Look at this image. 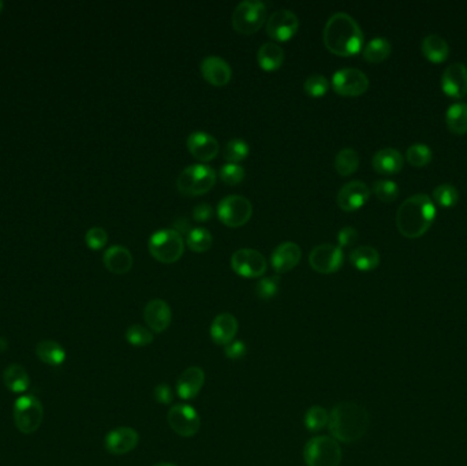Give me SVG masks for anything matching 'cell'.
<instances>
[{
    "label": "cell",
    "mask_w": 467,
    "mask_h": 466,
    "mask_svg": "<svg viewBox=\"0 0 467 466\" xmlns=\"http://www.w3.org/2000/svg\"><path fill=\"white\" fill-rule=\"evenodd\" d=\"M324 44L337 57H353L362 50L364 33L351 15L336 13L326 24Z\"/></svg>",
    "instance_id": "1"
},
{
    "label": "cell",
    "mask_w": 467,
    "mask_h": 466,
    "mask_svg": "<svg viewBox=\"0 0 467 466\" xmlns=\"http://www.w3.org/2000/svg\"><path fill=\"white\" fill-rule=\"evenodd\" d=\"M370 416L367 409L353 400H344L335 406L330 413V433L335 440L354 443L367 433Z\"/></svg>",
    "instance_id": "2"
},
{
    "label": "cell",
    "mask_w": 467,
    "mask_h": 466,
    "mask_svg": "<svg viewBox=\"0 0 467 466\" xmlns=\"http://www.w3.org/2000/svg\"><path fill=\"white\" fill-rule=\"evenodd\" d=\"M434 218V200L427 195H415L401 202L397 212V226L404 236L418 238L431 229Z\"/></svg>",
    "instance_id": "3"
},
{
    "label": "cell",
    "mask_w": 467,
    "mask_h": 466,
    "mask_svg": "<svg viewBox=\"0 0 467 466\" xmlns=\"http://www.w3.org/2000/svg\"><path fill=\"white\" fill-rule=\"evenodd\" d=\"M148 246L151 255L163 264L178 262L185 250L182 234L171 229H162L152 234Z\"/></svg>",
    "instance_id": "4"
},
{
    "label": "cell",
    "mask_w": 467,
    "mask_h": 466,
    "mask_svg": "<svg viewBox=\"0 0 467 466\" xmlns=\"http://www.w3.org/2000/svg\"><path fill=\"white\" fill-rule=\"evenodd\" d=\"M303 458L307 466H339L342 463V449L334 437L316 436L306 443Z\"/></svg>",
    "instance_id": "5"
},
{
    "label": "cell",
    "mask_w": 467,
    "mask_h": 466,
    "mask_svg": "<svg viewBox=\"0 0 467 466\" xmlns=\"http://www.w3.org/2000/svg\"><path fill=\"white\" fill-rule=\"evenodd\" d=\"M216 182V172L212 167L193 165L186 167L176 179L178 190L185 196H200L209 192Z\"/></svg>",
    "instance_id": "6"
},
{
    "label": "cell",
    "mask_w": 467,
    "mask_h": 466,
    "mask_svg": "<svg viewBox=\"0 0 467 466\" xmlns=\"http://www.w3.org/2000/svg\"><path fill=\"white\" fill-rule=\"evenodd\" d=\"M267 7L260 0L240 1L234 10L233 28L240 34H253L266 24Z\"/></svg>",
    "instance_id": "7"
},
{
    "label": "cell",
    "mask_w": 467,
    "mask_h": 466,
    "mask_svg": "<svg viewBox=\"0 0 467 466\" xmlns=\"http://www.w3.org/2000/svg\"><path fill=\"white\" fill-rule=\"evenodd\" d=\"M44 417L43 403L34 396L20 397L14 403V421L22 433H34L41 426Z\"/></svg>",
    "instance_id": "8"
},
{
    "label": "cell",
    "mask_w": 467,
    "mask_h": 466,
    "mask_svg": "<svg viewBox=\"0 0 467 466\" xmlns=\"http://www.w3.org/2000/svg\"><path fill=\"white\" fill-rule=\"evenodd\" d=\"M253 215L252 202L243 196H227L217 205V216L229 227H240L246 225Z\"/></svg>",
    "instance_id": "9"
},
{
    "label": "cell",
    "mask_w": 467,
    "mask_h": 466,
    "mask_svg": "<svg viewBox=\"0 0 467 466\" xmlns=\"http://www.w3.org/2000/svg\"><path fill=\"white\" fill-rule=\"evenodd\" d=\"M332 88L340 96H361L369 88V78L364 71L358 68H340L335 71Z\"/></svg>",
    "instance_id": "10"
},
{
    "label": "cell",
    "mask_w": 467,
    "mask_h": 466,
    "mask_svg": "<svg viewBox=\"0 0 467 466\" xmlns=\"http://www.w3.org/2000/svg\"><path fill=\"white\" fill-rule=\"evenodd\" d=\"M168 426L181 436L190 437L200 431L201 419L197 410L186 403L171 407L167 416Z\"/></svg>",
    "instance_id": "11"
},
{
    "label": "cell",
    "mask_w": 467,
    "mask_h": 466,
    "mask_svg": "<svg viewBox=\"0 0 467 466\" xmlns=\"http://www.w3.org/2000/svg\"><path fill=\"white\" fill-rule=\"evenodd\" d=\"M231 268L235 273L243 278H259L267 271L266 257L254 249H239L231 257Z\"/></svg>",
    "instance_id": "12"
},
{
    "label": "cell",
    "mask_w": 467,
    "mask_h": 466,
    "mask_svg": "<svg viewBox=\"0 0 467 466\" xmlns=\"http://www.w3.org/2000/svg\"><path fill=\"white\" fill-rule=\"evenodd\" d=\"M343 259L344 256L340 246L332 243H323L312 250L309 256V263L316 272L328 275L340 269Z\"/></svg>",
    "instance_id": "13"
},
{
    "label": "cell",
    "mask_w": 467,
    "mask_h": 466,
    "mask_svg": "<svg viewBox=\"0 0 467 466\" xmlns=\"http://www.w3.org/2000/svg\"><path fill=\"white\" fill-rule=\"evenodd\" d=\"M298 17L287 8L277 10L270 14L267 21V33L276 41H287L298 32Z\"/></svg>",
    "instance_id": "14"
},
{
    "label": "cell",
    "mask_w": 467,
    "mask_h": 466,
    "mask_svg": "<svg viewBox=\"0 0 467 466\" xmlns=\"http://www.w3.org/2000/svg\"><path fill=\"white\" fill-rule=\"evenodd\" d=\"M370 197V190L362 181H351L343 185L337 193V205L347 212L357 211L362 208Z\"/></svg>",
    "instance_id": "15"
},
{
    "label": "cell",
    "mask_w": 467,
    "mask_h": 466,
    "mask_svg": "<svg viewBox=\"0 0 467 466\" xmlns=\"http://www.w3.org/2000/svg\"><path fill=\"white\" fill-rule=\"evenodd\" d=\"M441 88L445 95L462 99L467 95V67L464 63H452L443 71Z\"/></svg>",
    "instance_id": "16"
},
{
    "label": "cell",
    "mask_w": 467,
    "mask_h": 466,
    "mask_svg": "<svg viewBox=\"0 0 467 466\" xmlns=\"http://www.w3.org/2000/svg\"><path fill=\"white\" fill-rule=\"evenodd\" d=\"M139 436L130 427H119L107 433L105 436V449L114 456H125L138 446Z\"/></svg>",
    "instance_id": "17"
},
{
    "label": "cell",
    "mask_w": 467,
    "mask_h": 466,
    "mask_svg": "<svg viewBox=\"0 0 467 466\" xmlns=\"http://www.w3.org/2000/svg\"><path fill=\"white\" fill-rule=\"evenodd\" d=\"M201 74L205 81L213 87H224L233 77L230 65L220 57H206L200 65Z\"/></svg>",
    "instance_id": "18"
},
{
    "label": "cell",
    "mask_w": 467,
    "mask_h": 466,
    "mask_svg": "<svg viewBox=\"0 0 467 466\" xmlns=\"http://www.w3.org/2000/svg\"><path fill=\"white\" fill-rule=\"evenodd\" d=\"M172 313L166 301H149L144 309V320L152 333H164L171 324Z\"/></svg>",
    "instance_id": "19"
},
{
    "label": "cell",
    "mask_w": 467,
    "mask_h": 466,
    "mask_svg": "<svg viewBox=\"0 0 467 466\" xmlns=\"http://www.w3.org/2000/svg\"><path fill=\"white\" fill-rule=\"evenodd\" d=\"M189 152L201 162H210L220 151L217 140L205 132H193L187 137Z\"/></svg>",
    "instance_id": "20"
},
{
    "label": "cell",
    "mask_w": 467,
    "mask_h": 466,
    "mask_svg": "<svg viewBox=\"0 0 467 466\" xmlns=\"http://www.w3.org/2000/svg\"><path fill=\"white\" fill-rule=\"evenodd\" d=\"M204 382L205 372L200 366H189L181 373L176 382V393L182 400H194L200 394L201 389L204 387Z\"/></svg>",
    "instance_id": "21"
},
{
    "label": "cell",
    "mask_w": 467,
    "mask_h": 466,
    "mask_svg": "<svg viewBox=\"0 0 467 466\" xmlns=\"http://www.w3.org/2000/svg\"><path fill=\"white\" fill-rule=\"evenodd\" d=\"M300 257L302 250L300 245H297L296 242H283L272 252L270 263L276 272L283 273L298 266Z\"/></svg>",
    "instance_id": "22"
},
{
    "label": "cell",
    "mask_w": 467,
    "mask_h": 466,
    "mask_svg": "<svg viewBox=\"0 0 467 466\" xmlns=\"http://www.w3.org/2000/svg\"><path fill=\"white\" fill-rule=\"evenodd\" d=\"M238 333V320L231 313L217 315L210 324V338L219 346H226Z\"/></svg>",
    "instance_id": "23"
},
{
    "label": "cell",
    "mask_w": 467,
    "mask_h": 466,
    "mask_svg": "<svg viewBox=\"0 0 467 466\" xmlns=\"http://www.w3.org/2000/svg\"><path fill=\"white\" fill-rule=\"evenodd\" d=\"M102 262L105 268L116 275L128 273L133 266V255L125 246L115 245L104 252Z\"/></svg>",
    "instance_id": "24"
},
{
    "label": "cell",
    "mask_w": 467,
    "mask_h": 466,
    "mask_svg": "<svg viewBox=\"0 0 467 466\" xmlns=\"http://www.w3.org/2000/svg\"><path fill=\"white\" fill-rule=\"evenodd\" d=\"M372 166L381 175L397 174L403 167V156L395 148H384L374 153Z\"/></svg>",
    "instance_id": "25"
},
{
    "label": "cell",
    "mask_w": 467,
    "mask_h": 466,
    "mask_svg": "<svg viewBox=\"0 0 467 466\" xmlns=\"http://www.w3.org/2000/svg\"><path fill=\"white\" fill-rule=\"evenodd\" d=\"M421 51L427 59L434 63L444 62L450 55L448 43L438 34H428L421 43Z\"/></svg>",
    "instance_id": "26"
},
{
    "label": "cell",
    "mask_w": 467,
    "mask_h": 466,
    "mask_svg": "<svg viewBox=\"0 0 467 466\" xmlns=\"http://www.w3.org/2000/svg\"><path fill=\"white\" fill-rule=\"evenodd\" d=\"M257 62L266 71H275L284 62V51L276 43H266L257 52Z\"/></svg>",
    "instance_id": "27"
},
{
    "label": "cell",
    "mask_w": 467,
    "mask_h": 466,
    "mask_svg": "<svg viewBox=\"0 0 467 466\" xmlns=\"http://www.w3.org/2000/svg\"><path fill=\"white\" fill-rule=\"evenodd\" d=\"M4 386L13 393H25L31 386V379L24 366L13 364L6 368L3 373Z\"/></svg>",
    "instance_id": "28"
},
{
    "label": "cell",
    "mask_w": 467,
    "mask_h": 466,
    "mask_svg": "<svg viewBox=\"0 0 467 466\" xmlns=\"http://www.w3.org/2000/svg\"><path fill=\"white\" fill-rule=\"evenodd\" d=\"M37 357L48 366H61L66 360L65 349L55 340H43L36 347Z\"/></svg>",
    "instance_id": "29"
},
{
    "label": "cell",
    "mask_w": 467,
    "mask_h": 466,
    "mask_svg": "<svg viewBox=\"0 0 467 466\" xmlns=\"http://www.w3.org/2000/svg\"><path fill=\"white\" fill-rule=\"evenodd\" d=\"M445 123L451 133L465 134L467 132V104L454 103L445 112Z\"/></svg>",
    "instance_id": "30"
},
{
    "label": "cell",
    "mask_w": 467,
    "mask_h": 466,
    "mask_svg": "<svg viewBox=\"0 0 467 466\" xmlns=\"http://www.w3.org/2000/svg\"><path fill=\"white\" fill-rule=\"evenodd\" d=\"M350 262L360 271H372L380 264V255L372 246H360L350 253Z\"/></svg>",
    "instance_id": "31"
},
{
    "label": "cell",
    "mask_w": 467,
    "mask_h": 466,
    "mask_svg": "<svg viewBox=\"0 0 467 466\" xmlns=\"http://www.w3.org/2000/svg\"><path fill=\"white\" fill-rule=\"evenodd\" d=\"M392 51L391 43L385 37H376L370 40L364 48V59L370 63H380L385 61Z\"/></svg>",
    "instance_id": "32"
},
{
    "label": "cell",
    "mask_w": 467,
    "mask_h": 466,
    "mask_svg": "<svg viewBox=\"0 0 467 466\" xmlns=\"http://www.w3.org/2000/svg\"><path fill=\"white\" fill-rule=\"evenodd\" d=\"M360 166V156L353 148H344L335 158V168L342 176H349Z\"/></svg>",
    "instance_id": "33"
},
{
    "label": "cell",
    "mask_w": 467,
    "mask_h": 466,
    "mask_svg": "<svg viewBox=\"0 0 467 466\" xmlns=\"http://www.w3.org/2000/svg\"><path fill=\"white\" fill-rule=\"evenodd\" d=\"M186 243L189 249H192L196 253H204L210 249L213 243V236L204 227H196L190 230L186 236Z\"/></svg>",
    "instance_id": "34"
},
{
    "label": "cell",
    "mask_w": 467,
    "mask_h": 466,
    "mask_svg": "<svg viewBox=\"0 0 467 466\" xmlns=\"http://www.w3.org/2000/svg\"><path fill=\"white\" fill-rule=\"evenodd\" d=\"M249 152L250 148L245 140L234 138L226 144L223 149V156L229 163H239L249 156Z\"/></svg>",
    "instance_id": "35"
},
{
    "label": "cell",
    "mask_w": 467,
    "mask_h": 466,
    "mask_svg": "<svg viewBox=\"0 0 467 466\" xmlns=\"http://www.w3.org/2000/svg\"><path fill=\"white\" fill-rule=\"evenodd\" d=\"M330 421L328 412L321 406H312L305 416V426L309 431L317 433L323 430Z\"/></svg>",
    "instance_id": "36"
},
{
    "label": "cell",
    "mask_w": 467,
    "mask_h": 466,
    "mask_svg": "<svg viewBox=\"0 0 467 466\" xmlns=\"http://www.w3.org/2000/svg\"><path fill=\"white\" fill-rule=\"evenodd\" d=\"M432 197L437 205L443 208H452L459 201V192L454 185L443 183L434 189Z\"/></svg>",
    "instance_id": "37"
},
{
    "label": "cell",
    "mask_w": 467,
    "mask_h": 466,
    "mask_svg": "<svg viewBox=\"0 0 467 466\" xmlns=\"http://www.w3.org/2000/svg\"><path fill=\"white\" fill-rule=\"evenodd\" d=\"M432 149L425 144H414L408 146L406 159L410 165L415 167L428 166L432 160Z\"/></svg>",
    "instance_id": "38"
},
{
    "label": "cell",
    "mask_w": 467,
    "mask_h": 466,
    "mask_svg": "<svg viewBox=\"0 0 467 466\" xmlns=\"http://www.w3.org/2000/svg\"><path fill=\"white\" fill-rule=\"evenodd\" d=\"M305 92L310 98H323L330 91V81L323 74H312L305 81Z\"/></svg>",
    "instance_id": "39"
},
{
    "label": "cell",
    "mask_w": 467,
    "mask_h": 466,
    "mask_svg": "<svg viewBox=\"0 0 467 466\" xmlns=\"http://www.w3.org/2000/svg\"><path fill=\"white\" fill-rule=\"evenodd\" d=\"M126 339L132 346L144 347V346H149L153 342L155 336L149 329L141 324H134L126 331Z\"/></svg>",
    "instance_id": "40"
},
{
    "label": "cell",
    "mask_w": 467,
    "mask_h": 466,
    "mask_svg": "<svg viewBox=\"0 0 467 466\" xmlns=\"http://www.w3.org/2000/svg\"><path fill=\"white\" fill-rule=\"evenodd\" d=\"M374 195L384 202H392L399 196V188L397 182L390 179H380L373 183Z\"/></svg>",
    "instance_id": "41"
},
{
    "label": "cell",
    "mask_w": 467,
    "mask_h": 466,
    "mask_svg": "<svg viewBox=\"0 0 467 466\" xmlns=\"http://www.w3.org/2000/svg\"><path fill=\"white\" fill-rule=\"evenodd\" d=\"M279 285H280V278L279 276L263 278L256 286V294L261 300H270L277 294Z\"/></svg>",
    "instance_id": "42"
},
{
    "label": "cell",
    "mask_w": 467,
    "mask_h": 466,
    "mask_svg": "<svg viewBox=\"0 0 467 466\" xmlns=\"http://www.w3.org/2000/svg\"><path fill=\"white\" fill-rule=\"evenodd\" d=\"M245 178V168L239 166L238 163H227L220 168V179L230 185H238L239 182H242Z\"/></svg>",
    "instance_id": "43"
},
{
    "label": "cell",
    "mask_w": 467,
    "mask_h": 466,
    "mask_svg": "<svg viewBox=\"0 0 467 466\" xmlns=\"http://www.w3.org/2000/svg\"><path fill=\"white\" fill-rule=\"evenodd\" d=\"M107 241H108V234L102 227H92L85 234L86 245L93 250H99L101 248H104Z\"/></svg>",
    "instance_id": "44"
},
{
    "label": "cell",
    "mask_w": 467,
    "mask_h": 466,
    "mask_svg": "<svg viewBox=\"0 0 467 466\" xmlns=\"http://www.w3.org/2000/svg\"><path fill=\"white\" fill-rule=\"evenodd\" d=\"M358 236L360 234L358 232L351 227V226H347V227H343L339 234H337V241H339V246L340 248H346V246H353L357 241H358Z\"/></svg>",
    "instance_id": "45"
},
{
    "label": "cell",
    "mask_w": 467,
    "mask_h": 466,
    "mask_svg": "<svg viewBox=\"0 0 467 466\" xmlns=\"http://www.w3.org/2000/svg\"><path fill=\"white\" fill-rule=\"evenodd\" d=\"M224 353L230 360H239L246 354V346L242 340L234 339L229 345L224 346Z\"/></svg>",
    "instance_id": "46"
},
{
    "label": "cell",
    "mask_w": 467,
    "mask_h": 466,
    "mask_svg": "<svg viewBox=\"0 0 467 466\" xmlns=\"http://www.w3.org/2000/svg\"><path fill=\"white\" fill-rule=\"evenodd\" d=\"M153 398L162 405H169L174 400V393L168 384H159L153 390Z\"/></svg>",
    "instance_id": "47"
},
{
    "label": "cell",
    "mask_w": 467,
    "mask_h": 466,
    "mask_svg": "<svg viewBox=\"0 0 467 466\" xmlns=\"http://www.w3.org/2000/svg\"><path fill=\"white\" fill-rule=\"evenodd\" d=\"M213 215L212 206L206 202H201L193 209V218L196 222H208Z\"/></svg>",
    "instance_id": "48"
},
{
    "label": "cell",
    "mask_w": 467,
    "mask_h": 466,
    "mask_svg": "<svg viewBox=\"0 0 467 466\" xmlns=\"http://www.w3.org/2000/svg\"><path fill=\"white\" fill-rule=\"evenodd\" d=\"M153 466H175V465H172V464H168V463H160V464H156V465Z\"/></svg>",
    "instance_id": "49"
},
{
    "label": "cell",
    "mask_w": 467,
    "mask_h": 466,
    "mask_svg": "<svg viewBox=\"0 0 467 466\" xmlns=\"http://www.w3.org/2000/svg\"><path fill=\"white\" fill-rule=\"evenodd\" d=\"M3 6H4V4H3V1L0 0V13H1V10H3Z\"/></svg>",
    "instance_id": "50"
}]
</instances>
